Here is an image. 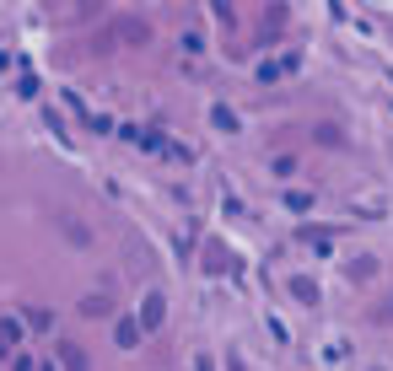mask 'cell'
<instances>
[{"instance_id": "obj_1", "label": "cell", "mask_w": 393, "mask_h": 371, "mask_svg": "<svg viewBox=\"0 0 393 371\" xmlns=\"http://www.w3.org/2000/svg\"><path fill=\"white\" fill-rule=\"evenodd\" d=\"M162 318H167V296H162V291H151L146 307H140V328L151 334V328H162Z\"/></svg>"}, {"instance_id": "obj_2", "label": "cell", "mask_w": 393, "mask_h": 371, "mask_svg": "<svg viewBox=\"0 0 393 371\" xmlns=\"http://www.w3.org/2000/svg\"><path fill=\"white\" fill-rule=\"evenodd\" d=\"M140 334H146V328H140L135 318H119V323H113V339H119V350H135Z\"/></svg>"}, {"instance_id": "obj_3", "label": "cell", "mask_w": 393, "mask_h": 371, "mask_svg": "<svg viewBox=\"0 0 393 371\" xmlns=\"http://www.w3.org/2000/svg\"><path fill=\"white\" fill-rule=\"evenodd\" d=\"M22 323L33 328V334H49V328H54V312H49V307H27V312H22Z\"/></svg>"}, {"instance_id": "obj_4", "label": "cell", "mask_w": 393, "mask_h": 371, "mask_svg": "<svg viewBox=\"0 0 393 371\" xmlns=\"http://www.w3.org/2000/svg\"><path fill=\"white\" fill-rule=\"evenodd\" d=\"M60 366H65V371H86L92 360H86V350H81V345H60Z\"/></svg>"}, {"instance_id": "obj_5", "label": "cell", "mask_w": 393, "mask_h": 371, "mask_svg": "<svg viewBox=\"0 0 393 371\" xmlns=\"http://www.w3.org/2000/svg\"><path fill=\"white\" fill-rule=\"evenodd\" d=\"M291 296H302L308 307H318V286H313L308 275H296V280H291Z\"/></svg>"}]
</instances>
